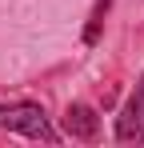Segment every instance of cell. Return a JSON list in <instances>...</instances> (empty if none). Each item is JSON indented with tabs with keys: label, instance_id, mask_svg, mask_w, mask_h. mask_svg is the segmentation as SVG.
I'll list each match as a JSON object with an SVG mask.
<instances>
[{
	"label": "cell",
	"instance_id": "1",
	"mask_svg": "<svg viewBox=\"0 0 144 148\" xmlns=\"http://www.w3.org/2000/svg\"><path fill=\"white\" fill-rule=\"evenodd\" d=\"M0 128L4 132H20L28 140H44V144H56L60 132L48 124L44 108L32 104V100H16V104H0Z\"/></svg>",
	"mask_w": 144,
	"mask_h": 148
},
{
	"label": "cell",
	"instance_id": "2",
	"mask_svg": "<svg viewBox=\"0 0 144 148\" xmlns=\"http://www.w3.org/2000/svg\"><path fill=\"white\" fill-rule=\"evenodd\" d=\"M116 140L120 144H144V72L136 76V88L116 116Z\"/></svg>",
	"mask_w": 144,
	"mask_h": 148
},
{
	"label": "cell",
	"instance_id": "3",
	"mask_svg": "<svg viewBox=\"0 0 144 148\" xmlns=\"http://www.w3.org/2000/svg\"><path fill=\"white\" fill-rule=\"evenodd\" d=\"M64 132H68L72 140H96L100 136V116H96L92 104H84V100H76L64 108Z\"/></svg>",
	"mask_w": 144,
	"mask_h": 148
},
{
	"label": "cell",
	"instance_id": "4",
	"mask_svg": "<svg viewBox=\"0 0 144 148\" xmlns=\"http://www.w3.org/2000/svg\"><path fill=\"white\" fill-rule=\"evenodd\" d=\"M108 4H112V0H96V12H92V20H88V28H84V44H96V40H100V24H104Z\"/></svg>",
	"mask_w": 144,
	"mask_h": 148
}]
</instances>
